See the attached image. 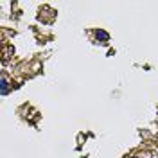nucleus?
I'll return each instance as SVG.
<instances>
[{
	"label": "nucleus",
	"mask_w": 158,
	"mask_h": 158,
	"mask_svg": "<svg viewBox=\"0 0 158 158\" xmlns=\"http://www.w3.org/2000/svg\"><path fill=\"white\" fill-rule=\"evenodd\" d=\"M95 34H97V38L108 40V34H106V32H104V31H97V32H95Z\"/></svg>",
	"instance_id": "obj_2"
},
{
	"label": "nucleus",
	"mask_w": 158,
	"mask_h": 158,
	"mask_svg": "<svg viewBox=\"0 0 158 158\" xmlns=\"http://www.w3.org/2000/svg\"><path fill=\"white\" fill-rule=\"evenodd\" d=\"M0 92H2V95H7L9 94V81L6 77V74L0 76Z\"/></svg>",
	"instance_id": "obj_1"
}]
</instances>
